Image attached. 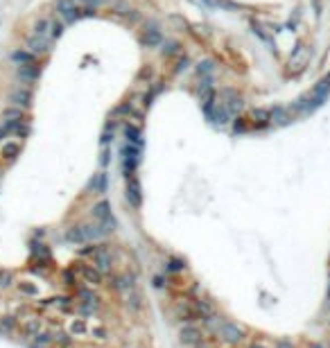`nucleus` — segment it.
<instances>
[{
    "label": "nucleus",
    "instance_id": "obj_1",
    "mask_svg": "<svg viewBox=\"0 0 330 348\" xmlns=\"http://www.w3.org/2000/svg\"><path fill=\"white\" fill-rule=\"evenodd\" d=\"M215 337L219 339L222 343H226V346H240V343L247 339V328L240 325V323H235V321H226L224 319Z\"/></svg>",
    "mask_w": 330,
    "mask_h": 348
},
{
    "label": "nucleus",
    "instance_id": "obj_2",
    "mask_svg": "<svg viewBox=\"0 0 330 348\" xmlns=\"http://www.w3.org/2000/svg\"><path fill=\"white\" fill-rule=\"evenodd\" d=\"M90 265H93L102 276H108L111 274V269H113L111 249H106V244H97V251H95L93 258H90Z\"/></svg>",
    "mask_w": 330,
    "mask_h": 348
},
{
    "label": "nucleus",
    "instance_id": "obj_3",
    "mask_svg": "<svg viewBox=\"0 0 330 348\" xmlns=\"http://www.w3.org/2000/svg\"><path fill=\"white\" fill-rule=\"evenodd\" d=\"M179 341L183 343V346L192 348L194 343L203 341V328H199L197 323H183L179 330Z\"/></svg>",
    "mask_w": 330,
    "mask_h": 348
},
{
    "label": "nucleus",
    "instance_id": "obj_4",
    "mask_svg": "<svg viewBox=\"0 0 330 348\" xmlns=\"http://www.w3.org/2000/svg\"><path fill=\"white\" fill-rule=\"evenodd\" d=\"M122 163H125V174L131 176L136 174V167L140 163V147H134V145L127 143L122 147Z\"/></svg>",
    "mask_w": 330,
    "mask_h": 348
},
{
    "label": "nucleus",
    "instance_id": "obj_5",
    "mask_svg": "<svg viewBox=\"0 0 330 348\" xmlns=\"http://www.w3.org/2000/svg\"><path fill=\"white\" fill-rule=\"evenodd\" d=\"M77 274H79V278L84 280L88 287H97V285H102V280H104V276L99 274L97 269H95L93 265H86V262H77Z\"/></svg>",
    "mask_w": 330,
    "mask_h": 348
},
{
    "label": "nucleus",
    "instance_id": "obj_6",
    "mask_svg": "<svg viewBox=\"0 0 330 348\" xmlns=\"http://www.w3.org/2000/svg\"><path fill=\"white\" fill-rule=\"evenodd\" d=\"M174 316L179 321H183V323H194V321H199L197 312H194V307H192V301H183V298H179V301L174 303Z\"/></svg>",
    "mask_w": 330,
    "mask_h": 348
},
{
    "label": "nucleus",
    "instance_id": "obj_7",
    "mask_svg": "<svg viewBox=\"0 0 330 348\" xmlns=\"http://www.w3.org/2000/svg\"><path fill=\"white\" fill-rule=\"evenodd\" d=\"M127 201H129V206L134 208H140V203H143V190H140V181L136 174L127 176Z\"/></svg>",
    "mask_w": 330,
    "mask_h": 348
},
{
    "label": "nucleus",
    "instance_id": "obj_8",
    "mask_svg": "<svg viewBox=\"0 0 330 348\" xmlns=\"http://www.w3.org/2000/svg\"><path fill=\"white\" fill-rule=\"evenodd\" d=\"M57 12L61 14L68 23H75L77 18L84 16V9L77 7L75 0H57Z\"/></svg>",
    "mask_w": 330,
    "mask_h": 348
},
{
    "label": "nucleus",
    "instance_id": "obj_9",
    "mask_svg": "<svg viewBox=\"0 0 330 348\" xmlns=\"http://www.w3.org/2000/svg\"><path fill=\"white\" fill-rule=\"evenodd\" d=\"M27 50H30L34 57H39V54H48V52H50V41H48V36L32 34L30 39H27Z\"/></svg>",
    "mask_w": 330,
    "mask_h": 348
},
{
    "label": "nucleus",
    "instance_id": "obj_10",
    "mask_svg": "<svg viewBox=\"0 0 330 348\" xmlns=\"http://www.w3.org/2000/svg\"><path fill=\"white\" fill-rule=\"evenodd\" d=\"M21 149H23V145L18 143V140H5L3 147H0V156H3L7 163H14L18 156H21Z\"/></svg>",
    "mask_w": 330,
    "mask_h": 348
},
{
    "label": "nucleus",
    "instance_id": "obj_11",
    "mask_svg": "<svg viewBox=\"0 0 330 348\" xmlns=\"http://www.w3.org/2000/svg\"><path fill=\"white\" fill-rule=\"evenodd\" d=\"M21 332L25 334L27 339H34L39 332H43V321L39 319V316H30V319L23 321L21 325Z\"/></svg>",
    "mask_w": 330,
    "mask_h": 348
},
{
    "label": "nucleus",
    "instance_id": "obj_12",
    "mask_svg": "<svg viewBox=\"0 0 330 348\" xmlns=\"http://www.w3.org/2000/svg\"><path fill=\"white\" fill-rule=\"evenodd\" d=\"M90 217H93V221L102 224L104 219H108V217H111V203H108L106 199H99V201L95 203L93 208H90Z\"/></svg>",
    "mask_w": 330,
    "mask_h": 348
},
{
    "label": "nucleus",
    "instance_id": "obj_13",
    "mask_svg": "<svg viewBox=\"0 0 330 348\" xmlns=\"http://www.w3.org/2000/svg\"><path fill=\"white\" fill-rule=\"evenodd\" d=\"M192 307H194V312H197V316L199 319H206V316H210V314H215V305H212L208 298H201V296H197V298H192Z\"/></svg>",
    "mask_w": 330,
    "mask_h": 348
},
{
    "label": "nucleus",
    "instance_id": "obj_14",
    "mask_svg": "<svg viewBox=\"0 0 330 348\" xmlns=\"http://www.w3.org/2000/svg\"><path fill=\"white\" fill-rule=\"evenodd\" d=\"M77 298H79V303H88L93 307H99V301H102L97 292H93V287H77Z\"/></svg>",
    "mask_w": 330,
    "mask_h": 348
},
{
    "label": "nucleus",
    "instance_id": "obj_15",
    "mask_svg": "<svg viewBox=\"0 0 330 348\" xmlns=\"http://www.w3.org/2000/svg\"><path fill=\"white\" fill-rule=\"evenodd\" d=\"M9 99H12V104H16L18 108H27L32 104V93L27 88H16L12 95H9Z\"/></svg>",
    "mask_w": 330,
    "mask_h": 348
},
{
    "label": "nucleus",
    "instance_id": "obj_16",
    "mask_svg": "<svg viewBox=\"0 0 330 348\" xmlns=\"http://www.w3.org/2000/svg\"><path fill=\"white\" fill-rule=\"evenodd\" d=\"M125 136H127V143L129 145L143 149V134H140V129L136 125H127L125 127Z\"/></svg>",
    "mask_w": 330,
    "mask_h": 348
},
{
    "label": "nucleus",
    "instance_id": "obj_17",
    "mask_svg": "<svg viewBox=\"0 0 330 348\" xmlns=\"http://www.w3.org/2000/svg\"><path fill=\"white\" fill-rule=\"evenodd\" d=\"M66 240L70 244H86L88 240H86V233H84V226H70V228L66 230Z\"/></svg>",
    "mask_w": 330,
    "mask_h": 348
},
{
    "label": "nucleus",
    "instance_id": "obj_18",
    "mask_svg": "<svg viewBox=\"0 0 330 348\" xmlns=\"http://www.w3.org/2000/svg\"><path fill=\"white\" fill-rule=\"evenodd\" d=\"M86 332H88V323L84 319H72L68 323V334L70 337H84Z\"/></svg>",
    "mask_w": 330,
    "mask_h": 348
},
{
    "label": "nucleus",
    "instance_id": "obj_19",
    "mask_svg": "<svg viewBox=\"0 0 330 348\" xmlns=\"http://www.w3.org/2000/svg\"><path fill=\"white\" fill-rule=\"evenodd\" d=\"M84 233H86V240L88 242H97V240L106 238V233L102 230V226L95 221V224H84Z\"/></svg>",
    "mask_w": 330,
    "mask_h": 348
},
{
    "label": "nucleus",
    "instance_id": "obj_20",
    "mask_svg": "<svg viewBox=\"0 0 330 348\" xmlns=\"http://www.w3.org/2000/svg\"><path fill=\"white\" fill-rule=\"evenodd\" d=\"M34 59L36 57L30 52V50H16V52H12V61L18 63V66H32Z\"/></svg>",
    "mask_w": 330,
    "mask_h": 348
},
{
    "label": "nucleus",
    "instance_id": "obj_21",
    "mask_svg": "<svg viewBox=\"0 0 330 348\" xmlns=\"http://www.w3.org/2000/svg\"><path fill=\"white\" fill-rule=\"evenodd\" d=\"M88 190H93L95 194H104V192H106V174H104V172L95 174L93 179H90V183H88Z\"/></svg>",
    "mask_w": 330,
    "mask_h": 348
},
{
    "label": "nucleus",
    "instance_id": "obj_22",
    "mask_svg": "<svg viewBox=\"0 0 330 348\" xmlns=\"http://www.w3.org/2000/svg\"><path fill=\"white\" fill-rule=\"evenodd\" d=\"M222 316L217 314H210V316H206V319H201V323H203V332H212V334H217V330H219V325H222Z\"/></svg>",
    "mask_w": 330,
    "mask_h": 348
},
{
    "label": "nucleus",
    "instance_id": "obj_23",
    "mask_svg": "<svg viewBox=\"0 0 330 348\" xmlns=\"http://www.w3.org/2000/svg\"><path fill=\"white\" fill-rule=\"evenodd\" d=\"M18 77H21L23 81H27V84H32V81L39 77V66H18Z\"/></svg>",
    "mask_w": 330,
    "mask_h": 348
},
{
    "label": "nucleus",
    "instance_id": "obj_24",
    "mask_svg": "<svg viewBox=\"0 0 330 348\" xmlns=\"http://www.w3.org/2000/svg\"><path fill=\"white\" fill-rule=\"evenodd\" d=\"M224 95L229 97V102L224 104L226 111H229V113H235V111H240V108H242V97H240V95L235 93V90H226Z\"/></svg>",
    "mask_w": 330,
    "mask_h": 348
},
{
    "label": "nucleus",
    "instance_id": "obj_25",
    "mask_svg": "<svg viewBox=\"0 0 330 348\" xmlns=\"http://www.w3.org/2000/svg\"><path fill=\"white\" fill-rule=\"evenodd\" d=\"M251 120H253V125L265 127V125H269V122H271V113L267 111V108H253V111H251Z\"/></svg>",
    "mask_w": 330,
    "mask_h": 348
},
{
    "label": "nucleus",
    "instance_id": "obj_26",
    "mask_svg": "<svg viewBox=\"0 0 330 348\" xmlns=\"http://www.w3.org/2000/svg\"><path fill=\"white\" fill-rule=\"evenodd\" d=\"M143 43L147 45V48H156V45L161 43V32H158L156 27H149V30H145Z\"/></svg>",
    "mask_w": 330,
    "mask_h": 348
},
{
    "label": "nucleus",
    "instance_id": "obj_27",
    "mask_svg": "<svg viewBox=\"0 0 330 348\" xmlns=\"http://www.w3.org/2000/svg\"><path fill=\"white\" fill-rule=\"evenodd\" d=\"M271 122H276V125H287L289 120H292V115H289V111L287 108H283V106H276V108H271Z\"/></svg>",
    "mask_w": 330,
    "mask_h": 348
},
{
    "label": "nucleus",
    "instance_id": "obj_28",
    "mask_svg": "<svg viewBox=\"0 0 330 348\" xmlns=\"http://www.w3.org/2000/svg\"><path fill=\"white\" fill-rule=\"evenodd\" d=\"M16 325H18L16 316H12V314L0 316V332H3V334H12L14 330H16Z\"/></svg>",
    "mask_w": 330,
    "mask_h": 348
},
{
    "label": "nucleus",
    "instance_id": "obj_29",
    "mask_svg": "<svg viewBox=\"0 0 330 348\" xmlns=\"http://www.w3.org/2000/svg\"><path fill=\"white\" fill-rule=\"evenodd\" d=\"M16 283V276L12 269H0V289H9Z\"/></svg>",
    "mask_w": 330,
    "mask_h": 348
},
{
    "label": "nucleus",
    "instance_id": "obj_30",
    "mask_svg": "<svg viewBox=\"0 0 330 348\" xmlns=\"http://www.w3.org/2000/svg\"><path fill=\"white\" fill-rule=\"evenodd\" d=\"M50 30H52V23H50L48 18H39V21L34 23V34H39V36H50Z\"/></svg>",
    "mask_w": 330,
    "mask_h": 348
},
{
    "label": "nucleus",
    "instance_id": "obj_31",
    "mask_svg": "<svg viewBox=\"0 0 330 348\" xmlns=\"http://www.w3.org/2000/svg\"><path fill=\"white\" fill-rule=\"evenodd\" d=\"M18 292L21 294H25V296H39V287H36L34 283H30V280H21V283H18Z\"/></svg>",
    "mask_w": 330,
    "mask_h": 348
},
{
    "label": "nucleus",
    "instance_id": "obj_32",
    "mask_svg": "<svg viewBox=\"0 0 330 348\" xmlns=\"http://www.w3.org/2000/svg\"><path fill=\"white\" fill-rule=\"evenodd\" d=\"M305 61H307V50L305 48H298L296 54L292 57V61H289V66L294 63V66H296V70H301V68L305 66Z\"/></svg>",
    "mask_w": 330,
    "mask_h": 348
},
{
    "label": "nucleus",
    "instance_id": "obj_33",
    "mask_svg": "<svg viewBox=\"0 0 330 348\" xmlns=\"http://www.w3.org/2000/svg\"><path fill=\"white\" fill-rule=\"evenodd\" d=\"M63 283H66L68 287H77V283H79V274H77L75 267H70V269L63 271Z\"/></svg>",
    "mask_w": 330,
    "mask_h": 348
},
{
    "label": "nucleus",
    "instance_id": "obj_34",
    "mask_svg": "<svg viewBox=\"0 0 330 348\" xmlns=\"http://www.w3.org/2000/svg\"><path fill=\"white\" fill-rule=\"evenodd\" d=\"M52 343H57L59 348H68L72 343V337L66 332H57V334H52Z\"/></svg>",
    "mask_w": 330,
    "mask_h": 348
},
{
    "label": "nucleus",
    "instance_id": "obj_35",
    "mask_svg": "<svg viewBox=\"0 0 330 348\" xmlns=\"http://www.w3.org/2000/svg\"><path fill=\"white\" fill-rule=\"evenodd\" d=\"M165 271H170V274H179V271H185V262H183V260H176V258H172V260L165 265Z\"/></svg>",
    "mask_w": 330,
    "mask_h": 348
},
{
    "label": "nucleus",
    "instance_id": "obj_36",
    "mask_svg": "<svg viewBox=\"0 0 330 348\" xmlns=\"http://www.w3.org/2000/svg\"><path fill=\"white\" fill-rule=\"evenodd\" d=\"M3 118L5 120H23V108H5Z\"/></svg>",
    "mask_w": 330,
    "mask_h": 348
},
{
    "label": "nucleus",
    "instance_id": "obj_37",
    "mask_svg": "<svg viewBox=\"0 0 330 348\" xmlns=\"http://www.w3.org/2000/svg\"><path fill=\"white\" fill-rule=\"evenodd\" d=\"M90 332H93V337H95V339H99V341H104V339L108 337V330L104 328V325H95V328L90 330Z\"/></svg>",
    "mask_w": 330,
    "mask_h": 348
},
{
    "label": "nucleus",
    "instance_id": "obj_38",
    "mask_svg": "<svg viewBox=\"0 0 330 348\" xmlns=\"http://www.w3.org/2000/svg\"><path fill=\"white\" fill-rule=\"evenodd\" d=\"M95 251H97V244H88V242H86L84 249H79V256H90V258H93Z\"/></svg>",
    "mask_w": 330,
    "mask_h": 348
},
{
    "label": "nucleus",
    "instance_id": "obj_39",
    "mask_svg": "<svg viewBox=\"0 0 330 348\" xmlns=\"http://www.w3.org/2000/svg\"><path fill=\"white\" fill-rule=\"evenodd\" d=\"M61 32H63V25H61V23H52L50 36H52V39H57V36H61Z\"/></svg>",
    "mask_w": 330,
    "mask_h": 348
},
{
    "label": "nucleus",
    "instance_id": "obj_40",
    "mask_svg": "<svg viewBox=\"0 0 330 348\" xmlns=\"http://www.w3.org/2000/svg\"><path fill=\"white\" fill-rule=\"evenodd\" d=\"M274 348H296V346H294L289 339H278V341L274 343Z\"/></svg>",
    "mask_w": 330,
    "mask_h": 348
},
{
    "label": "nucleus",
    "instance_id": "obj_41",
    "mask_svg": "<svg viewBox=\"0 0 330 348\" xmlns=\"http://www.w3.org/2000/svg\"><path fill=\"white\" fill-rule=\"evenodd\" d=\"M79 3H84V5H88V7H97V5H102L104 3V0H79Z\"/></svg>",
    "mask_w": 330,
    "mask_h": 348
},
{
    "label": "nucleus",
    "instance_id": "obj_42",
    "mask_svg": "<svg viewBox=\"0 0 330 348\" xmlns=\"http://www.w3.org/2000/svg\"><path fill=\"white\" fill-rule=\"evenodd\" d=\"M165 54H174L176 52V43H167V50H163Z\"/></svg>",
    "mask_w": 330,
    "mask_h": 348
},
{
    "label": "nucleus",
    "instance_id": "obj_43",
    "mask_svg": "<svg viewBox=\"0 0 330 348\" xmlns=\"http://www.w3.org/2000/svg\"><path fill=\"white\" fill-rule=\"evenodd\" d=\"M307 348H328V346L321 343V341H312V343H307Z\"/></svg>",
    "mask_w": 330,
    "mask_h": 348
},
{
    "label": "nucleus",
    "instance_id": "obj_44",
    "mask_svg": "<svg viewBox=\"0 0 330 348\" xmlns=\"http://www.w3.org/2000/svg\"><path fill=\"white\" fill-rule=\"evenodd\" d=\"M7 136H9L7 127H5V125H0V140H3V138H7Z\"/></svg>",
    "mask_w": 330,
    "mask_h": 348
},
{
    "label": "nucleus",
    "instance_id": "obj_45",
    "mask_svg": "<svg viewBox=\"0 0 330 348\" xmlns=\"http://www.w3.org/2000/svg\"><path fill=\"white\" fill-rule=\"evenodd\" d=\"M249 348H269V346H267V343H262V341H253Z\"/></svg>",
    "mask_w": 330,
    "mask_h": 348
},
{
    "label": "nucleus",
    "instance_id": "obj_46",
    "mask_svg": "<svg viewBox=\"0 0 330 348\" xmlns=\"http://www.w3.org/2000/svg\"><path fill=\"white\" fill-rule=\"evenodd\" d=\"M192 348H210V346H208V343H206V339H203V341L194 343V346H192Z\"/></svg>",
    "mask_w": 330,
    "mask_h": 348
},
{
    "label": "nucleus",
    "instance_id": "obj_47",
    "mask_svg": "<svg viewBox=\"0 0 330 348\" xmlns=\"http://www.w3.org/2000/svg\"><path fill=\"white\" fill-rule=\"evenodd\" d=\"M106 163H108V152H104L102 154V165H106Z\"/></svg>",
    "mask_w": 330,
    "mask_h": 348
},
{
    "label": "nucleus",
    "instance_id": "obj_48",
    "mask_svg": "<svg viewBox=\"0 0 330 348\" xmlns=\"http://www.w3.org/2000/svg\"><path fill=\"white\" fill-rule=\"evenodd\" d=\"M328 348H330V339H328Z\"/></svg>",
    "mask_w": 330,
    "mask_h": 348
}]
</instances>
